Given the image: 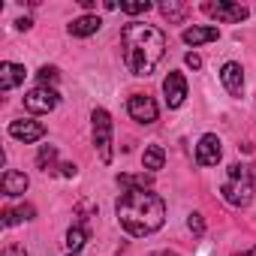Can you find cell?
<instances>
[{"mask_svg":"<svg viewBox=\"0 0 256 256\" xmlns=\"http://www.w3.org/2000/svg\"><path fill=\"white\" fill-rule=\"evenodd\" d=\"M220 36V30L214 24H193L184 30V42L187 46H202V42H214Z\"/></svg>","mask_w":256,"mask_h":256,"instance_id":"5bb4252c","label":"cell"},{"mask_svg":"<svg viewBox=\"0 0 256 256\" xmlns=\"http://www.w3.org/2000/svg\"><path fill=\"white\" fill-rule=\"evenodd\" d=\"M36 76H40V84H46V88H48V84H54V82L60 78L58 66H40V72H36Z\"/></svg>","mask_w":256,"mask_h":256,"instance_id":"7402d4cb","label":"cell"},{"mask_svg":"<svg viewBox=\"0 0 256 256\" xmlns=\"http://www.w3.org/2000/svg\"><path fill=\"white\" fill-rule=\"evenodd\" d=\"M4 256H28V250L18 244H10V247H4Z\"/></svg>","mask_w":256,"mask_h":256,"instance_id":"d4e9b609","label":"cell"},{"mask_svg":"<svg viewBox=\"0 0 256 256\" xmlns=\"http://www.w3.org/2000/svg\"><path fill=\"white\" fill-rule=\"evenodd\" d=\"M94 145L102 163H112V114L106 108H94Z\"/></svg>","mask_w":256,"mask_h":256,"instance_id":"277c9868","label":"cell"},{"mask_svg":"<svg viewBox=\"0 0 256 256\" xmlns=\"http://www.w3.org/2000/svg\"><path fill=\"white\" fill-rule=\"evenodd\" d=\"M60 175H64V178H72V175H76V166H72V163H64V166H60Z\"/></svg>","mask_w":256,"mask_h":256,"instance_id":"484cf974","label":"cell"},{"mask_svg":"<svg viewBox=\"0 0 256 256\" xmlns=\"http://www.w3.org/2000/svg\"><path fill=\"white\" fill-rule=\"evenodd\" d=\"M151 184H154V178H151V172H139V175H118V187L124 190V193H130V190H151Z\"/></svg>","mask_w":256,"mask_h":256,"instance_id":"9a60e30c","label":"cell"},{"mask_svg":"<svg viewBox=\"0 0 256 256\" xmlns=\"http://www.w3.org/2000/svg\"><path fill=\"white\" fill-rule=\"evenodd\" d=\"M120 48H124V64L133 76H151L166 54V36L154 24L130 22L120 30Z\"/></svg>","mask_w":256,"mask_h":256,"instance_id":"6da1fadb","label":"cell"},{"mask_svg":"<svg viewBox=\"0 0 256 256\" xmlns=\"http://www.w3.org/2000/svg\"><path fill=\"white\" fill-rule=\"evenodd\" d=\"M24 76H28V70L22 64H12V60L0 64V88H4V90H12V88L24 84Z\"/></svg>","mask_w":256,"mask_h":256,"instance_id":"4fadbf2b","label":"cell"},{"mask_svg":"<svg viewBox=\"0 0 256 256\" xmlns=\"http://www.w3.org/2000/svg\"><path fill=\"white\" fill-rule=\"evenodd\" d=\"M160 12H163L169 22H184L190 10H187L184 4H178V0H166V4H160Z\"/></svg>","mask_w":256,"mask_h":256,"instance_id":"ac0fdd59","label":"cell"},{"mask_svg":"<svg viewBox=\"0 0 256 256\" xmlns=\"http://www.w3.org/2000/svg\"><path fill=\"white\" fill-rule=\"evenodd\" d=\"M202 12H208L211 18L223 22V24H241L250 10L244 4H229V0H220V4H202Z\"/></svg>","mask_w":256,"mask_h":256,"instance_id":"5b68a950","label":"cell"},{"mask_svg":"<svg viewBox=\"0 0 256 256\" xmlns=\"http://www.w3.org/2000/svg\"><path fill=\"white\" fill-rule=\"evenodd\" d=\"M30 24H34L30 18H18V22H16V28H18V30H30Z\"/></svg>","mask_w":256,"mask_h":256,"instance_id":"4316f807","label":"cell"},{"mask_svg":"<svg viewBox=\"0 0 256 256\" xmlns=\"http://www.w3.org/2000/svg\"><path fill=\"white\" fill-rule=\"evenodd\" d=\"M118 223L126 235L133 238H145L151 232H157L166 220V202L151 193V190H130V193H120L118 205Z\"/></svg>","mask_w":256,"mask_h":256,"instance_id":"7a4b0ae2","label":"cell"},{"mask_svg":"<svg viewBox=\"0 0 256 256\" xmlns=\"http://www.w3.org/2000/svg\"><path fill=\"white\" fill-rule=\"evenodd\" d=\"M223 157V148H220V139L214 133H205L196 145V163L199 166H217Z\"/></svg>","mask_w":256,"mask_h":256,"instance_id":"ba28073f","label":"cell"},{"mask_svg":"<svg viewBox=\"0 0 256 256\" xmlns=\"http://www.w3.org/2000/svg\"><path fill=\"white\" fill-rule=\"evenodd\" d=\"M148 10H151L148 0H136V4H120V12H124V16H142V12H148Z\"/></svg>","mask_w":256,"mask_h":256,"instance_id":"44dd1931","label":"cell"},{"mask_svg":"<svg viewBox=\"0 0 256 256\" xmlns=\"http://www.w3.org/2000/svg\"><path fill=\"white\" fill-rule=\"evenodd\" d=\"M100 18L96 16H82V18H76V22H70V36H90V34H96L100 30Z\"/></svg>","mask_w":256,"mask_h":256,"instance_id":"2e32d148","label":"cell"},{"mask_svg":"<svg viewBox=\"0 0 256 256\" xmlns=\"http://www.w3.org/2000/svg\"><path fill=\"white\" fill-rule=\"evenodd\" d=\"M151 256H178L175 250H160V253H151Z\"/></svg>","mask_w":256,"mask_h":256,"instance_id":"83f0119b","label":"cell"},{"mask_svg":"<svg viewBox=\"0 0 256 256\" xmlns=\"http://www.w3.org/2000/svg\"><path fill=\"white\" fill-rule=\"evenodd\" d=\"M235 256H256V247H253V250H247V253H235Z\"/></svg>","mask_w":256,"mask_h":256,"instance_id":"f1b7e54d","label":"cell"},{"mask_svg":"<svg viewBox=\"0 0 256 256\" xmlns=\"http://www.w3.org/2000/svg\"><path fill=\"white\" fill-rule=\"evenodd\" d=\"M220 82L229 90V96H241L244 94V70H241V64H235V60L223 64L220 66Z\"/></svg>","mask_w":256,"mask_h":256,"instance_id":"8fae6325","label":"cell"},{"mask_svg":"<svg viewBox=\"0 0 256 256\" xmlns=\"http://www.w3.org/2000/svg\"><path fill=\"white\" fill-rule=\"evenodd\" d=\"M142 163H145V169H148V172L163 169V163H166L163 148H160V145H148V148H145V154H142Z\"/></svg>","mask_w":256,"mask_h":256,"instance_id":"e0dca14e","label":"cell"},{"mask_svg":"<svg viewBox=\"0 0 256 256\" xmlns=\"http://www.w3.org/2000/svg\"><path fill=\"white\" fill-rule=\"evenodd\" d=\"M84 241H88V229L84 226H72L70 232H66V247L76 253V250H82L84 247Z\"/></svg>","mask_w":256,"mask_h":256,"instance_id":"ffe728a7","label":"cell"},{"mask_svg":"<svg viewBox=\"0 0 256 256\" xmlns=\"http://www.w3.org/2000/svg\"><path fill=\"white\" fill-rule=\"evenodd\" d=\"M126 112H130V118L139 120V124H154L157 120V102L148 94H133L126 100Z\"/></svg>","mask_w":256,"mask_h":256,"instance_id":"52a82bcc","label":"cell"},{"mask_svg":"<svg viewBox=\"0 0 256 256\" xmlns=\"http://www.w3.org/2000/svg\"><path fill=\"white\" fill-rule=\"evenodd\" d=\"M10 136L18 139V142H24V145L40 142L46 136V124H40V120H12L10 124Z\"/></svg>","mask_w":256,"mask_h":256,"instance_id":"9c48e42d","label":"cell"},{"mask_svg":"<svg viewBox=\"0 0 256 256\" xmlns=\"http://www.w3.org/2000/svg\"><path fill=\"white\" fill-rule=\"evenodd\" d=\"M58 90L54 88H46V84H36L34 90H28L24 94V108L30 112V114H48L54 106H58Z\"/></svg>","mask_w":256,"mask_h":256,"instance_id":"8992f818","label":"cell"},{"mask_svg":"<svg viewBox=\"0 0 256 256\" xmlns=\"http://www.w3.org/2000/svg\"><path fill=\"white\" fill-rule=\"evenodd\" d=\"M163 94H166V106L169 108H178L187 100V78L181 72H169L166 82H163Z\"/></svg>","mask_w":256,"mask_h":256,"instance_id":"30bf717a","label":"cell"},{"mask_svg":"<svg viewBox=\"0 0 256 256\" xmlns=\"http://www.w3.org/2000/svg\"><path fill=\"white\" fill-rule=\"evenodd\" d=\"M220 193H223V199L229 205L247 208L250 199H253V175H250V169L241 166V163H232L229 166V175H226V181L220 187Z\"/></svg>","mask_w":256,"mask_h":256,"instance_id":"3957f363","label":"cell"},{"mask_svg":"<svg viewBox=\"0 0 256 256\" xmlns=\"http://www.w3.org/2000/svg\"><path fill=\"white\" fill-rule=\"evenodd\" d=\"M28 175L24 172H16V169H6L4 172V178H0V190H4V196H10V199H16V196H24V190H28Z\"/></svg>","mask_w":256,"mask_h":256,"instance_id":"7c38bea8","label":"cell"},{"mask_svg":"<svg viewBox=\"0 0 256 256\" xmlns=\"http://www.w3.org/2000/svg\"><path fill=\"white\" fill-rule=\"evenodd\" d=\"M184 64H187V66H190V70H202V58H199V54H196V52H190V54H187V58H184Z\"/></svg>","mask_w":256,"mask_h":256,"instance_id":"cb8c5ba5","label":"cell"},{"mask_svg":"<svg viewBox=\"0 0 256 256\" xmlns=\"http://www.w3.org/2000/svg\"><path fill=\"white\" fill-rule=\"evenodd\" d=\"M54 160H58V148H54V145H42L40 154H36V166H40L42 172H52V169H54Z\"/></svg>","mask_w":256,"mask_h":256,"instance_id":"d6986e66","label":"cell"},{"mask_svg":"<svg viewBox=\"0 0 256 256\" xmlns=\"http://www.w3.org/2000/svg\"><path fill=\"white\" fill-rule=\"evenodd\" d=\"M187 229H190L196 238H202V235H205V220H202V214H196V211H193V214L187 217Z\"/></svg>","mask_w":256,"mask_h":256,"instance_id":"603a6c76","label":"cell"}]
</instances>
